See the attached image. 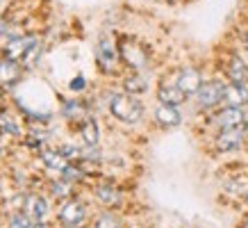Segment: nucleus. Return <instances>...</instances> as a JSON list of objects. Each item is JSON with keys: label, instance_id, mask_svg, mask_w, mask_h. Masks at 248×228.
<instances>
[{"label": "nucleus", "instance_id": "nucleus-1", "mask_svg": "<svg viewBox=\"0 0 248 228\" xmlns=\"http://www.w3.org/2000/svg\"><path fill=\"white\" fill-rule=\"evenodd\" d=\"M107 107H109V114H112L114 119H119L123 123H137V121H141V116H143L141 100L137 98V96H132V94H128V91L125 94H112Z\"/></svg>", "mask_w": 248, "mask_h": 228}, {"label": "nucleus", "instance_id": "nucleus-2", "mask_svg": "<svg viewBox=\"0 0 248 228\" xmlns=\"http://www.w3.org/2000/svg\"><path fill=\"white\" fill-rule=\"evenodd\" d=\"M96 64L98 68L103 71V73H114L116 66H119L121 62V53H119V44H116V39L112 34H100L96 41Z\"/></svg>", "mask_w": 248, "mask_h": 228}, {"label": "nucleus", "instance_id": "nucleus-3", "mask_svg": "<svg viewBox=\"0 0 248 228\" xmlns=\"http://www.w3.org/2000/svg\"><path fill=\"white\" fill-rule=\"evenodd\" d=\"M119 53H121V62H123L125 66H130L132 71L148 68V50H146L137 39L123 37L119 41Z\"/></svg>", "mask_w": 248, "mask_h": 228}, {"label": "nucleus", "instance_id": "nucleus-4", "mask_svg": "<svg viewBox=\"0 0 248 228\" xmlns=\"http://www.w3.org/2000/svg\"><path fill=\"white\" fill-rule=\"evenodd\" d=\"M223 94H226L223 80H207V82L201 84V89L196 94V103L201 110H214L223 103Z\"/></svg>", "mask_w": 248, "mask_h": 228}, {"label": "nucleus", "instance_id": "nucleus-5", "mask_svg": "<svg viewBox=\"0 0 248 228\" xmlns=\"http://www.w3.org/2000/svg\"><path fill=\"white\" fill-rule=\"evenodd\" d=\"M212 123L217 126L218 130H228V128H239L246 123V112L244 107H228L223 105L214 116H212Z\"/></svg>", "mask_w": 248, "mask_h": 228}, {"label": "nucleus", "instance_id": "nucleus-6", "mask_svg": "<svg viewBox=\"0 0 248 228\" xmlns=\"http://www.w3.org/2000/svg\"><path fill=\"white\" fill-rule=\"evenodd\" d=\"M23 78V64L14 57H7V55H2L0 57V87H16V84L21 82Z\"/></svg>", "mask_w": 248, "mask_h": 228}, {"label": "nucleus", "instance_id": "nucleus-7", "mask_svg": "<svg viewBox=\"0 0 248 228\" xmlns=\"http://www.w3.org/2000/svg\"><path fill=\"white\" fill-rule=\"evenodd\" d=\"M39 46V39L34 34H18V37L9 39L7 46L2 48V55H7V57H14V60L21 62L25 55L30 53L32 48H37Z\"/></svg>", "mask_w": 248, "mask_h": 228}, {"label": "nucleus", "instance_id": "nucleus-8", "mask_svg": "<svg viewBox=\"0 0 248 228\" xmlns=\"http://www.w3.org/2000/svg\"><path fill=\"white\" fill-rule=\"evenodd\" d=\"M244 139H246V128H244V126H239V128L218 130L217 139H214V144H217V148L221 153H230V151H237V148H241Z\"/></svg>", "mask_w": 248, "mask_h": 228}, {"label": "nucleus", "instance_id": "nucleus-9", "mask_svg": "<svg viewBox=\"0 0 248 228\" xmlns=\"http://www.w3.org/2000/svg\"><path fill=\"white\" fill-rule=\"evenodd\" d=\"M175 82L180 87L187 96H196L198 89H201V84H203V76H201V71L194 66H185L178 71V76H175Z\"/></svg>", "mask_w": 248, "mask_h": 228}, {"label": "nucleus", "instance_id": "nucleus-10", "mask_svg": "<svg viewBox=\"0 0 248 228\" xmlns=\"http://www.w3.org/2000/svg\"><path fill=\"white\" fill-rule=\"evenodd\" d=\"M60 221L68 228H80L87 221V208L80 201H68L60 210Z\"/></svg>", "mask_w": 248, "mask_h": 228}, {"label": "nucleus", "instance_id": "nucleus-11", "mask_svg": "<svg viewBox=\"0 0 248 228\" xmlns=\"http://www.w3.org/2000/svg\"><path fill=\"white\" fill-rule=\"evenodd\" d=\"M23 212L28 214L32 221L44 224L46 217H48V203H46L44 196H39V194H30V196L23 198Z\"/></svg>", "mask_w": 248, "mask_h": 228}, {"label": "nucleus", "instance_id": "nucleus-12", "mask_svg": "<svg viewBox=\"0 0 248 228\" xmlns=\"http://www.w3.org/2000/svg\"><path fill=\"white\" fill-rule=\"evenodd\" d=\"M157 98H159V103H166V105H182L185 100L189 98L187 94L178 87V82L173 80V82H159V87H157Z\"/></svg>", "mask_w": 248, "mask_h": 228}, {"label": "nucleus", "instance_id": "nucleus-13", "mask_svg": "<svg viewBox=\"0 0 248 228\" xmlns=\"http://www.w3.org/2000/svg\"><path fill=\"white\" fill-rule=\"evenodd\" d=\"M155 121L162 126V128H175L182 123V114L175 105H166V103H159L155 107Z\"/></svg>", "mask_w": 248, "mask_h": 228}, {"label": "nucleus", "instance_id": "nucleus-14", "mask_svg": "<svg viewBox=\"0 0 248 228\" xmlns=\"http://www.w3.org/2000/svg\"><path fill=\"white\" fill-rule=\"evenodd\" d=\"M226 76L230 82H239V84L248 82V64L244 62V57L230 55V60L226 62Z\"/></svg>", "mask_w": 248, "mask_h": 228}, {"label": "nucleus", "instance_id": "nucleus-15", "mask_svg": "<svg viewBox=\"0 0 248 228\" xmlns=\"http://www.w3.org/2000/svg\"><path fill=\"white\" fill-rule=\"evenodd\" d=\"M248 103V87L239 82L226 84V94H223V105L228 107H244Z\"/></svg>", "mask_w": 248, "mask_h": 228}, {"label": "nucleus", "instance_id": "nucleus-16", "mask_svg": "<svg viewBox=\"0 0 248 228\" xmlns=\"http://www.w3.org/2000/svg\"><path fill=\"white\" fill-rule=\"evenodd\" d=\"M62 112H64V116H66L68 121H76V123H82L89 119V110H87V105L80 103V100H68V103H64Z\"/></svg>", "mask_w": 248, "mask_h": 228}, {"label": "nucleus", "instance_id": "nucleus-17", "mask_svg": "<svg viewBox=\"0 0 248 228\" xmlns=\"http://www.w3.org/2000/svg\"><path fill=\"white\" fill-rule=\"evenodd\" d=\"M41 162H44L48 169H53V171H64V169L68 167V158L64 155L62 151H41Z\"/></svg>", "mask_w": 248, "mask_h": 228}, {"label": "nucleus", "instance_id": "nucleus-18", "mask_svg": "<svg viewBox=\"0 0 248 228\" xmlns=\"http://www.w3.org/2000/svg\"><path fill=\"white\" fill-rule=\"evenodd\" d=\"M80 137L87 146H98V139H100V130H98V123L93 119H87V121L80 123Z\"/></svg>", "mask_w": 248, "mask_h": 228}, {"label": "nucleus", "instance_id": "nucleus-19", "mask_svg": "<svg viewBox=\"0 0 248 228\" xmlns=\"http://www.w3.org/2000/svg\"><path fill=\"white\" fill-rule=\"evenodd\" d=\"M96 198L107 208H114L121 203V192L112 185H100V187H96Z\"/></svg>", "mask_w": 248, "mask_h": 228}, {"label": "nucleus", "instance_id": "nucleus-20", "mask_svg": "<svg viewBox=\"0 0 248 228\" xmlns=\"http://www.w3.org/2000/svg\"><path fill=\"white\" fill-rule=\"evenodd\" d=\"M148 89V78L143 76L141 71H135V76H130L125 80V91L137 96V94H143V91Z\"/></svg>", "mask_w": 248, "mask_h": 228}, {"label": "nucleus", "instance_id": "nucleus-21", "mask_svg": "<svg viewBox=\"0 0 248 228\" xmlns=\"http://www.w3.org/2000/svg\"><path fill=\"white\" fill-rule=\"evenodd\" d=\"M0 130L7 132V135H21V123L9 112H0Z\"/></svg>", "mask_w": 248, "mask_h": 228}, {"label": "nucleus", "instance_id": "nucleus-22", "mask_svg": "<svg viewBox=\"0 0 248 228\" xmlns=\"http://www.w3.org/2000/svg\"><path fill=\"white\" fill-rule=\"evenodd\" d=\"M9 228H44V224H39V221H32L30 217L25 212H18L14 214L12 219H9Z\"/></svg>", "mask_w": 248, "mask_h": 228}, {"label": "nucleus", "instance_id": "nucleus-23", "mask_svg": "<svg viewBox=\"0 0 248 228\" xmlns=\"http://www.w3.org/2000/svg\"><path fill=\"white\" fill-rule=\"evenodd\" d=\"M119 219H116V214L112 212H105V214H100L96 219V224H93V228H119Z\"/></svg>", "mask_w": 248, "mask_h": 228}, {"label": "nucleus", "instance_id": "nucleus-24", "mask_svg": "<svg viewBox=\"0 0 248 228\" xmlns=\"http://www.w3.org/2000/svg\"><path fill=\"white\" fill-rule=\"evenodd\" d=\"M82 169H78V167H73V164H68L64 171H62V178L64 180H68V182H76V180H80L82 178Z\"/></svg>", "mask_w": 248, "mask_h": 228}, {"label": "nucleus", "instance_id": "nucleus-25", "mask_svg": "<svg viewBox=\"0 0 248 228\" xmlns=\"http://www.w3.org/2000/svg\"><path fill=\"white\" fill-rule=\"evenodd\" d=\"M68 185H71V182H68V180H64V178H60V180H57V182H53V192H55V194H57V196H66V194H68V190H71Z\"/></svg>", "mask_w": 248, "mask_h": 228}, {"label": "nucleus", "instance_id": "nucleus-26", "mask_svg": "<svg viewBox=\"0 0 248 228\" xmlns=\"http://www.w3.org/2000/svg\"><path fill=\"white\" fill-rule=\"evenodd\" d=\"M68 87H71V91H82L84 87H87V80H84V76H78V78H73V80H71V84H68Z\"/></svg>", "mask_w": 248, "mask_h": 228}, {"label": "nucleus", "instance_id": "nucleus-27", "mask_svg": "<svg viewBox=\"0 0 248 228\" xmlns=\"http://www.w3.org/2000/svg\"><path fill=\"white\" fill-rule=\"evenodd\" d=\"M244 228H248V217H246V219H244Z\"/></svg>", "mask_w": 248, "mask_h": 228}, {"label": "nucleus", "instance_id": "nucleus-28", "mask_svg": "<svg viewBox=\"0 0 248 228\" xmlns=\"http://www.w3.org/2000/svg\"><path fill=\"white\" fill-rule=\"evenodd\" d=\"M246 139H248V126H246Z\"/></svg>", "mask_w": 248, "mask_h": 228}, {"label": "nucleus", "instance_id": "nucleus-29", "mask_svg": "<svg viewBox=\"0 0 248 228\" xmlns=\"http://www.w3.org/2000/svg\"><path fill=\"white\" fill-rule=\"evenodd\" d=\"M246 201H248V192H246Z\"/></svg>", "mask_w": 248, "mask_h": 228}, {"label": "nucleus", "instance_id": "nucleus-30", "mask_svg": "<svg viewBox=\"0 0 248 228\" xmlns=\"http://www.w3.org/2000/svg\"><path fill=\"white\" fill-rule=\"evenodd\" d=\"M2 2H5V0H0V5H2Z\"/></svg>", "mask_w": 248, "mask_h": 228}, {"label": "nucleus", "instance_id": "nucleus-31", "mask_svg": "<svg viewBox=\"0 0 248 228\" xmlns=\"http://www.w3.org/2000/svg\"><path fill=\"white\" fill-rule=\"evenodd\" d=\"M0 55H2V50H0Z\"/></svg>", "mask_w": 248, "mask_h": 228}]
</instances>
